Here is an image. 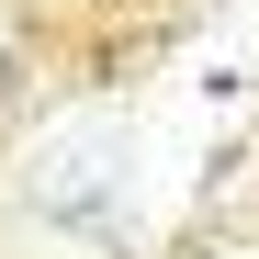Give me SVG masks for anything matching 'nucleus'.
I'll list each match as a JSON object with an SVG mask.
<instances>
[{
  "label": "nucleus",
  "mask_w": 259,
  "mask_h": 259,
  "mask_svg": "<svg viewBox=\"0 0 259 259\" xmlns=\"http://www.w3.org/2000/svg\"><path fill=\"white\" fill-rule=\"evenodd\" d=\"M12 102H23V79H12V57H0V113H12Z\"/></svg>",
  "instance_id": "obj_1"
}]
</instances>
